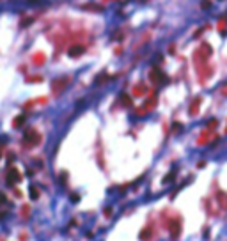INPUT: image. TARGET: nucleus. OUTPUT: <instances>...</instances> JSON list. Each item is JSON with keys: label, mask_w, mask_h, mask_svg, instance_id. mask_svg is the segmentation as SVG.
Returning a JSON list of instances; mask_svg holds the SVG:
<instances>
[{"label": "nucleus", "mask_w": 227, "mask_h": 241, "mask_svg": "<svg viewBox=\"0 0 227 241\" xmlns=\"http://www.w3.org/2000/svg\"><path fill=\"white\" fill-rule=\"evenodd\" d=\"M217 200H218L220 209L227 211V193H225V191H218V193H217Z\"/></svg>", "instance_id": "423d86ee"}, {"label": "nucleus", "mask_w": 227, "mask_h": 241, "mask_svg": "<svg viewBox=\"0 0 227 241\" xmlns=\"http://www.w3.org/2000/svg\"><path fill=\"white\" fill-rule=\"evenodd\" d=\"M80 200V195H76V193H71V202H78Z\"/></svg>", "instance_id": "4468645a"}, {"label": "nucleus", "mask_w": 227, "mask_h": 241, "mask_svg": "<svg viewBox=\"0 0 227 241\" xmlns=\"http://www.w3.org/2000/svg\"><path fill=\"white\" fill-rule=\"evenodd\" d=\"M37 197H39V190H37L36 186H34V184H32V186H30V199H32V200H36Z\"/></svg>", "instance_id": "1a4fd4ad"}, {"label": "nucleus", "mask_w": 227, "mask_h": 241, "mask_svg": "<svg viewBox=\"0 0 227 241\" xmlns=\"http://www.w3.org/2000/svg\"><path fill=\"white\" fill-rule=\"evenodd\" d=\"M4 206H7V197L4 193H0V208H4Z\"/></svg>", "instance_id": "ddd939ff"}, {"label": "nucleus", "mask_w": 227, "mask_h": 241, "mask_svg": "<svg viewBox=\"0 0 227 241\" xmlns=\"http://www.w3.org/2000/svg\"><path fill=\"white\" fill-rule=\"evenodd\" d=\"M21 181V174L20 170L16 167H9L7 168V174H5V183L9 184V186H14V184H18Z\"/></svg>", "instance_id": "f03ea898"}, {"label": "nucleus", "mask_w": 227, "mask_h": 241, "mask_svg": "<svg viewBox=\"0 0 227 241\" xmlns=\"http://www.w3.org/2000/svg\"><path fill=\"white\" fill-rule=\"evenodd\" d=\"M39 144V133L36 129H27L23 133V146L25 147H34Z\"/></svg>", "instance_id": "f257e3e1"}, {"label": "nucleus", "mask_w": 227, "mask_h": 241, "mask_svg": "<svg viewBox=\"0 0 227 241\" xmlns=\"http://www.w3.org/2000/svg\"><path fill=\"white\" fill-rule=\"evenodd\" d=\"M169 229H170V236H172V239H177L179 238V234H181V220L177 218V220H172L169 223Z\"/></svg>", "instance_id": "7ed1b4c3"}, {"label": "nucleus", "mask_w": 227, "mask_h": 241, "mask_svg": "<svg viewBox=\"0 0 227 241\" xmlns=\"http://www.w3.org/2000/svg\"><path fill=\"white\" fill-rule=\"evenodd\" d=\"M199 103H201V99L197 98L195 101H194V106H190V114H197V108H199Z\"/></svg>", "instance_id": "9b49d317"}, {"label": "nucleus", "mask_w": 227, "mask_h": 241, "mask_svg": "<svg viewBox=\"0 0 227 241\" xmlns=\"http://www.w3.org/2000/svg\"><path fill=\"white\" fill-rule=\"evenodd\" d=\"M23 122H25V115H18L16 119H14V122H12V124H14V128H20Z\"/></svg>", "instance_id": "9d476101"}, {"label": "nucleus", "mask_w": 227, "mask_h": 241, "mask_svg": "<svg viewBox=\"0 0 227 241\" xmlns=\"http://www.w3.org/2000/svg\"><path fill=\"white\" fill-rule=\"evenodd\" d=\"M110 215H112V211H110V208H107L105 209V216H110Z\"/></svg>", "instance_id": "dca6fc26"}, {"label": "nucleus", "mask_w": 227, "mask_h": 241, "mask_svg": "<svg viewBox=\"0 0 227 241\" xmlns=\"http://www.w3.org/2000/svg\"><path fill=\"white\" fill-rule=\"evenodd\" d=\"M83 52H85V48H83L82 44H73L71 48L68 50V55H69V57H78V55H82Z\"/></svg>", "instance_id": "20e7f679"}, {"label": "nucleus", "mask_w": 227, "mask_h": 241, "mask_svg": "<svg viewBox=\"0 0 227 241\" xmlns=\"http://www.w3.org/2000/svg\"><path fill=\"white\" fill-rule=\"evenodd\" d=\"M174 177H176V170H172V172H169L165 177H163V183L169 184V183H172V181H174Z\"/></svg>", "instance_id": "6e6552de"}, {"label": "nucleus", "mask_w": 227, "mask_h": 241, "mask_svg": "<svg viewBox=\"0 0 227 241\" xmlns=\"http://www.w3.org/2000/svg\"><path fill=\"white\" fill-rule=\"evenodd\" d=\"M202 7L206 9V7H211V4H209V0H204V4H202Z\"/></svg>", "instance_id": "2eb2a0df"}, {"label": "nucleus", "mask_w": 227, "mask_h": 241, "mask_svg": "<svg viewBox=\"0 0 227 241\" xmlns=\"http://www.w3.org/2000/svg\"><path fill=\"white\" fill-rule=\"evenodd\" d=\"M121 99H123V105H126V106H130V105H131V99H130V98H128L126 94H123V96H121Z\"/></svg>", "instance_id": "f8f14e48"}, {"label": "nucleus", "mask_w": 227, "mask_h": 241, "mask_svg": "<svg viewBox=\"0 0 227 241\" xmlns=\"http://www.w3.org/2000/svg\"><path fill=\"white\" fill-rule=\"evenodd\" d=\"M138 238H140V241H149L151 238H153V229H151L149 225H145L144 229L140 231V234H138Z\"/></svg>", "instance_id": "39448f33"}, {"label": "nucleus", "mask_w": 227, "mask_h": 241, "mask_svg": "<svg viewBox=\"0 0 227 241\" xmlns=\"http://www.w3.org/2000/svg\"><path fill=\"white\" fill-rule=\"evenodd\" d=\"M151 78H153V82H162V80H163V74L160 73L158 69H155V71L151 73Z\"/></svg>", "instance_id": "0eeeda50"}]
</instances>
